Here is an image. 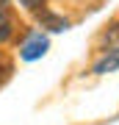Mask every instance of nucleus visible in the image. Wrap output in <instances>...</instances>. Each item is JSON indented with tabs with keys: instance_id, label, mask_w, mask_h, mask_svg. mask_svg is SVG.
Listing matches in <instances>:
<instances>
[{
	"instance_id": "obj_1",
	"label": "nucleus",
	"mask_w": 119,
	"mask_h": 125,
	"mask_svg": "<svg viewBox=\"0 0 119 125\" xmlns=\"http://www.w3.org/2000/svg\"><path fill=\"white\" fill-rule=\"evenodd\" d=\"M47 50H50V36L44 31H31L19 45V58L22 61H39Z\"/></svg>"
},
{
	"instance_id": "obj_2",
	"label": "nucleus",
	"mask_w": 119,
	"mask_h": 125,
	"mask_svg": "<svg viewBox=\"0 0 119 125\" xmlns=\"http://www.w3.org/2000/svg\"><path fill=\"white\" fill-rule=\"evenodd\" d=\"M116 70H119V47L105 50V53L92 64V72H94V75H108V72H116Z\"/></svg>"
},
{
	"instance_id": "obj_3",
	"label": "nucleus",
	"mask_w": 119,
	"mask_h": 125,
	"mask_svg": "<svg viewBox=\"0 0 119 125\" xmlns=\"http://www.w3.org/2000/svg\"><path fill=\"white\" fill-rule=\"evenodd\" d=\"M39 25L42 28H47V31H53V33H61V31H66L69 28V20H64V17H58L55 11H47V9H42L39 14Z\"/></svg>"
},
{
	"instance_id": "obj_4",
	"label": "nucleus",
	"mask_w": 119,
	"mask_h": 125,
	"mask_svg": "<svg viewBox=\"0 0 119 125\" xmlns=\"http://www.w3.org/2000/svg\"><path fill=\"white\" fill-rule=\"evenodd\" d=\"M14 36V20H11V11H0V45H6Z\"/></svg>"
},
{
	"instance_id": "obj_5",
	"label": "nucleus",
	"mask_w": 119,
	"mask_h": 125,
	"mask_svg": "<svg viewBox=\"0 0 119 125\" xmlns=\"http://www.w3.org/2000/svg\"><path fill=\"white\" fill-rule=\"evenodd\" d=\"M17 3H19L25 11H31V14H39V11L44 9V0H17Z\"/></svg>"
},
{
	"instance_id": "obj_6",
	"label": "nucleus",
	"mask_w": 119,
	"mask_h": 125,
	"mask_svg": "<svg viewBox=\"0 0 119 125\" xmlns=\"http://www.w3.org/2000/svg\"><path fill=\"white\" fill-rule=\"evenodd\" d=\"M0 11H11V0H0Z\"/></svg>"
}]
</instances>
